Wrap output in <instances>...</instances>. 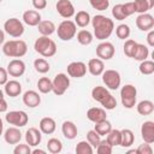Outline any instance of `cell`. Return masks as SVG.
Wrapping results in <instances>:
<instances>
[{"label":"cell","mask_w":154,"mask_h":154,"mask_svg":"<svg viewBox=\"0 0 154 154\" xmlns=\"http://www.w3.org/2000/svg\"><path fill=\"white\" fill-rule=\"evenodd\" d=\"M77 41L83 46H88L93 42V34L88 30H84V29L79 30L77 32Z\"/></svg>","instance_id":"836d02e7"},{"label":"cell","mask_w":154,"mask_h":154,"mask_svg":"<svg viewBox=\"0 0 154 154\" xmlns=\"http://www.w3.org/2000/svg\"><path fill=\"white\" fill-rule=\"evenodd\" d=\"M147 42L150 47H154V30L150 29L148 31V35H147Z\"/></svg>","instance_id":"db71d44e"},{"label":"cell","mask_w":154,"mask_h":154,"mask_svg":"<svg viewBox=\"0 0 154 154\" xmlns=\"http://www.w3.org/2000/svg\"><path fill=\"white\" fill-rule=\"evenodd\" d=\"M93 149L94 148L89 144L88 141H81L76 146V153L77 154H91Z\"/></svg>","instance_id":"ab89813d"},{"label":"cell","mask_w":154,"mask_h":154,"mask_svg":"<svg viewBox=\"0 0 154 154\" xmlns=\"http://www.w3.org/2000/svg\"><path fill=\"white\" fill-rule=\"evenodd\" d=\"M148 55H149V49H148V47L144 46V45H142V43H136L131 58L135 59V60L142 61V60H146V59L148 58Z\"/></svg>","instance_id":"d4e9b609"},{"label":"cell","mask_w":154,"mask_h":154,"mask_svg":"<svg viewBox=\"0 0 154 154\" xmlns=\"http://www.w3.org/2000/svg\"><path fill=\"white\" fill-rule=\"evenodd\" d=\"M37 29H38L40 34L43 35V36H49L57 30L55 24L52 20H41L37 24Z\"/></svg>","instance_id":"83f0119b"},{"label":"cell","mask_w":154,"mask_h":154,"mask_svg":"<svg viewBox=\"0 0 154 154\" xmlns=\"http://www.w3.org/2000/svg\"><path fill=\"white\" fill-rule=\"evenodd\" d=\"M4 138L8 144H17L22 140V132L19 131V129L17 126H12L5 131Z\"/></svg>","instance_id":"ac0fdd59"},{"label":"cell","mask_w":154,"mask_h":154,"mask_svg":"<svg viewBox=\"0 0 154 154\" xmlns=\"http://www.w3.org/2000/svg\"><path fill=\"white\" fill-rule=\"evenodd\" d=\"M32 154H46V150H42V149H34L31 150Z\"/></svg>","instance_id":"9f6ffc18"},{"label":"cell","mask_w":154,"mask_h":154,"mask_svg":"<svg viewBox=\"0 0 154 154\" xmlns=\"http://www.w3.org/2000/svg\"><path fill=\"white\" fill-rule=\"evenodd\" d=\"M67 75L73 78L84 77L87 73V65L83 61H72L67 65Z\"/></svg>","instance_id":"7c38bea8"},{"label":"cell","mask_w":154,"mask_h":154,"mask_svg":"<svg viewBox=\"0 0 154 154\" xmlns=\"http://www.w3.org/2000/svg\"><path fill=\"white\" fill-rule=\"evenodd\" d=\"M135 141V135L130 129H123L120 130V146L124 148L131 147Z\"/></svg>","instance_id":"484cf974"},{"label":"cell","mask_w":154,"mask_h":154,"mask_svg":"<svg viewBox=\"0 0 154 154\" xmlns=\"http://www.w3.org/2000/svg\"><path fill=\"white\" fill-rule=\"evenodd\" d=\"M128 153L130 154V153H135L136 154V149H131V150H128Z\"/></svg>","instance_id":"680465c9"},{"label":"cell","mask_w":154,"mask_h":154,"mask_svg":"<svg viewBox=\"0 0 154 154\" xmlns=\"http://www.w3.org/2000/svg\"><path fill=\"white\" fill-rule=\"evenodd\" d=\"M51 42H52V40L51 38H48V36H40L36 41H35V43H34V48H35V51L37 52V53H40L41 55L45 53V51L48 48V46L51 45Z\"/></svg>","instance_id":"4dcf8cb0"},{"label":"cell","mask_w":154,"mask_h":154,"mask_svg":"<svg viewBox=\"0 0 154 154\" xmlns=\"http://www.w3.org/2000/svg\"><path fill=\"white\" fill-rule=\"evenodd\" d=\"M31 2L36 10H43L47 6V0H32Z\"/></svg>","instance_id":"f907efd6"},{"label":"cell","mask_w":154,"mask_h":154,"mask_svg":"<svg viewBox=\"0 0 154 154\" xmlns=\"http://www.w3.org/2000/svg\"><path fill=\"white\" fill-rule=\"evenodd\" d=\"M38 128H40V131L42 134H46V135H51L57 129V124H55V120L51 117H45L40 120V124H38Z\"/></svg>","instance_id":"44dd1931"},{"label":"cell","mask_w":154,"mask_h":154,"mask_svg":"<svg viewBox=\"0 0 154 154\" xmlns=\"http://www.w3.org/2000/svg\"><path fill=\"white\" fill-rule=\"evenodd\" d=\"M94 130L100 135V136H106L111 130H112V124L105 119V120H101L99 123H95V128Z\"/></svg>","instance_id":"1f68e13d"},{"label":"cell","mask_w":154,"mask_h":154,"mask_svg":"<svg viewBox=\"0 0 154 154\" xmlns=\"http://www.w3.org/2000/svg\"><path fill=\"white\" fill-rule=\"evenodd\" d=\"M4 41H5V32H4V30L0 29V45H2Z\"/></svg>","instance_id":"11a10c76"},{"label":"cell","mask_w":154,"mask_h":154,"mask_svg":"<svg viewBox=\"0 0 154 154\" xmlns=\"http://www.w3.org/2000/svg\"><path fill=\"white\" fill-rule=\"evenodd\" d=\"M55 53H57V45H55V42L52 40L51 45H49L48 48L45 51V53L42 54V57H45V58H51V57H53Z\"/></svg>","instance_id":"c3c4849f"},{"label":"cell","mask_w":154,"mask_h":154,"mask_svg":"<svg viewBox=\"0 0 154 154\" xmlns=\"http://www.w3.org/2000/svg\"><path fill=\"white\" fill-rule=\"evenodd\" d=\"M57 32H58V37L60 40L70 41L75 37V35L77 32V25L75 24V22H72L70 19H65L58 25Z\"/></svg>","instance_id":"5b68a950"},{"label":"cell","mask_w":154,"mask_h":154,"mask_svg":"<svg viewBox=\"0 0 154 154\" xmlns=\"http://www.w3.org/2000/svg\"><path fill=\"white\" fill-rule=\"evenodd\" d=\"M153 153V149L150 147L149 143H143V144H140L138 148L136 149V154H152Z\"/></svg>","instance_id":"7dc6e473"},{"label":"cell","mask_w":154,"mask_h":154,"mask_svg":"<svg viewBox=\"0 0 154 154\" xmlns=\"http://www.w3.org/2000/svg\"><path fill=\"white\" fill-rule=\"evenodd\" d=\"M7 111V102L4 97V94H2V90L0 89V113L2 112H6Z\"/></svg>","instance_id":"f5cc1de1"},{"label":"cell","mask_w":154,"mask_h":154,"mask_svg":"<svg viewBox=\"0 0 154 154\" xmlns=\"http://www.w3.org/2000/svg\"><path fill=\"white\" fill-rule=\"evenodd\" d=\"M130 26L128 24H119L117 28H116V35L118 38H122V40H125V38H129L130 36Z\"/></svg>","instance_id":"f35d334b"},{"label":"cell","mask_w":154,"mask_h":154,"mask_svg":"<svg viewBox=\"0 0 154 154\" xmlns=\"http://www.w3.org/2000/svg\"><path fill=\"white\" fill-rule=\"evenodd\" d=\"M138 70L142 75H146V76H149L154 72V61L152 60H142L140 66H138Z\"/></svg>","instance_id":"74e56055"},{"label":"cell","mask_w":154,"mask_h":154,"mask_svg":"<svg viewBox=\"0 0 154 154\" xmlns=\"http://www.w3.org/2000/svg\"><path fill=\"white\" fill-rule=\"evenodd\" d=\"M88 71L90 72V75L93 76H100L103 71H105V64L103 60L99 59V58H93L88 61Z\"/></svg>","instance_id":"d6986e66"},{"label":"cell","mask_w":154,"mask_h":154,"mask_svg":"<svg viewBox=\"0 0 154 154\" xmlns=\"http://www.w3.org/2000/svg\"><path fill=\"white\" fill-rule=\"evenodd\" d=\"M106 111L100 107H91L87 111V118L93 123H99L106 119Z\"/></svg>","instance_id":"603a6c76"},{"label":"cell","mask_w":154,"mask_h":154,"mask_svg":"<svg viewBox=\"0 0 154 154\" xmlns=\"http://www.w3.org/2000/svg\"><path fill=\"white\" fill-rule=\"evenodd\" d=\"M23 103L30 108H35L41 103V96L35 90H28L23 94Z\"/></svg>","instance_id":"2e32d148"},{"label":"cell","mask_w":154,"mask_h":154,"mask_svg":"<svg viewBox=\"0 0 154 154\" xmlns=\"http://www.w3.org/2000/svg\"><path fill=\"white\" fill-rule=\"evenodd\" d=\"M87 141L89 142V144L93 147V148H96L97 144L100 143L101 141V136L95 131V130H89L87 132Z\"/></svg>","instance_id":"60d3db41"},{"label":"cell","mask_w":154,"mask_h":154,"mask_svg":"<svg viewBox=\"0 0 154 154\" xmlns=\"http://www.w3.org/2000/svg\"><path fill=\"white\" fill-rule=\"evenodd\" d=\"M5 119L10 125H14L17 128H23L29 122V117L24 111H10L6 113Z\"/></svg>","instance_id":"52a82bcc"},{"label":"cell","mask_w":154,"mask_h":154,"mask_svg":"<svg viewBox=\"0 0 154 154\" xmlns=\"http://www.w3.org/2000/svg\"><path fill=\"white\" fill-rule=\"evenodd\" d=\"M2 52L8 58H22L28 52V46L23 40H10L4 43Z\"/></svg>","instance_id":"3957f363"},{"label":"cell","mask_w":154,"mask_h":154,"mask_svg":"<svg viewBox=\"0 0 154 154\" xmlns=\"http://www.w3.org/2000/svg\"><path fill=\"white\" fill-rule=\"evenodd\" d=\"M91 96L95 101L100 102L103 108L106 109H114L117 107V100L116 97L108 91L107 88L105 87H101V85H96L91 90Z\"/></svg>","instance_id":"7a4b0ae2"},{"label":"cell","mask_w":154,"mask_h":154,"mask_svg":"<svg viewBox=\"0 0 154 154\" xmlns=\"http://www.w3.org/2000/svg\"><path fill=\"white\" fill-rule=\"evenodd\" d=\"M34 67H35V70H36L38 73H47V72L49 71V69H51L49 63H48L46 59H43V58H37V59H35V61H34Z\"/></svg>","instance_id":"d590c367"},{"label":"cell","mask_w":154,"mask_h":154,"mask_svg":"<svg viewBox=\"0 0 154 154\" xmlns=\"http://www.w3.org/2000/svg\"><path fill=\"white\" fill-rule=\"evenodd\" d=\"M141 136L146 143L152 144L154 142V122L147 120L141 126Z\"/></svg>","instance_id":"9a60e30c"},{"label":"cell","mask_w":154,"mask_h":154,"mask_svg":"<svg viewBox=\"0 0 154 154\" xmlns=\"http://www.w3.org/2000/svg\"><path fill=\"white\" fill-rule=\"evenodd\" d=\"M90 14L87 11H78L75 13V24L81 28H85L90 23Z\"/></svg>","instance_id":"f546056e"},{"label":"cell","mask_w":154,"mask_h":154,"mask_svg":"<svg viewBox=\"0 0 154 154\" xmlns=\"http://www.w3.org/2000/svg\"><path fill=\"white\" fill-rule=\"evenodd\" d=\"M112 16L114 17L116 20H124L125 18H128L124 13V10H123V4H117L113 6L112 8Z\"/></svg>","instance_id":"7bdbcfd3"},{"label":"cell","mask_w":154,"mask_h":154,"mask_svg":"<svg viewBox=\"0 0 154 154\" xmlns=\"http://www.w3.org/2000/svg\"><path fill=\"white\" fill-rule=\"evenodd\" d=\"M2 131H4V124H2V119L0 118V135H2Z\"/></svg>","instance_id":"6f0895ef"},{"label":"cell","mask_w":154,"mask_h":154,"mask_svg":"<svg viewBox=\"0 0 154 154\" xmlns=\"http://www.w3.org/2000/svg\"><path fill=\"white\" fill-rule=\"evenodd\" d=\"M61 131H63V135L65 136V138H67V140H73L77 136V126L73 122H70V120H66L63 123Z\"/></svg>","instance_id":"cb8c5ba5"},{"label":"cell","mask_w":154,"mask_h":154,"mask_svg":"<svg viewBox=\"0 0 154 154\" xmlns=\"http://www.w3.org/2000/svg\"><path fill=\"white\" fill-rule=\"evenodd\" d=\"M95 149H96V152L99 154H111L113 152V147L106 140H101Z\"/></svg>","instance_id":"b9f144b4"},{"label":"cell","mask_w":154,"mask_h":154,"mask_svg":"<svg viewBox=\"0 0 154 154\" xmlns=\"http://www.w3.org/2000/svg\"><path fill=\"white\" fill-rule=\"evenodd\" d=\"M57 12L63 17V18H71L75 16V7L70 0H58L55 4Z\"/></svg>","instance_id":"4fadbf2b"},{"label":"cell","mask_w":154,"mask_h":154,"mask_svg":"<svg viewBox=\"0 0 154 154\" xmlns=\"http://www.w3.org/2000/svg\"><path fill=\"white\" fill-rule=\"evenodd\" d=\"M4 30L12 37H20L24 32V25L18 18H10L4 23Z\"/></svg>","instance_id":"ba28073f"},{"label":"cell","mask_w":154,"mask_h":154,"mask_svg":"<svg viewBox=\"0 0 154 154\" xmlns=\"http://www.w3.org/2000/svg\"><path fill=\"white\" fill-rule=\"evenodd\" d=\"M37 88L42 94H48L52 91V88H53L52 81L48 77H41L37 81Z\"/></svg>","instance_id":"d6a6232c"},{"label":"cell","mask_w":154,"mask_h":154,"mask_svg":"<svg viewBox=\"0 0 154 154\" xmlns=\"http://www.w3.org/2000/svg\"><path fill=\"white\" fill-rule=\"evenodd\" d=\"M154 7V0H135L134 8L136 13H146Z\"/></svg>","instance_id":"4316f807"},{"label":"cell","mask_w":154,"mask_h":154,"mask_svg":"<svg viewBox=\"0 0 154 154\" xmlns=\"http://www.w3.org/2000/svg\"><path fill=\"white\" fill-rule=\"evenodd\" d=\"M41 131L36 128H29L25 132V141L30 147H36L41 142Z\"/></svg>","instance_id":"e0dca14e"},{"label":"cell","mask_w":154,"mask_h":154,"mask_svg":"<svg viewBox=\"0 0 154 154\" xmlns=\"http://www.w3.org/2000/svg\"><path fill=\"white\" fill-rule=\"evenodd\" d=\"M25 72V64L20 59H12L7 65V73L12 77H20Z\"/></svg>","instance_id":"5bb4252c"},{"label":"cell","mask_w":154,"mask_h":154,"mask_svg":"<svg viewBox=\"0 0 154 154\" xmlns=\"http://www.w3.org/2000/svg\"><path fill=\"white\" fill-rule=\"evenodd\" d=\"M106 141H107L112 147H114V146H120V130L112 129V130L107 134Z\"/></svg>","instance_id":"8d00e7d4"},{"label":"cell","mask_w":154,"mask_h":154,"mask_svg":"<svg viewBox=\"0 0 154 154\" xmlns=\"http://www.w3.org/2000/svg\"><path fill=\"white\" fill-rule=\"evenodd\" d=\"M23 22L29 26H37L41 22V14L35 10H28L23 13Z\"/></svg>","instance_id":"7402d4cb"},{"label":"cell","mask_w":154,"mask_h":154,"mask_svg":"<svg viewBox=\"0 0 154 154\" xmlns=\"http://www.w3.org/2000/svg\"><path fill=\"white\" fill-rule=\"evenodd\" d=\"M8 81V73L7 70L4 67H0V85H5V83Z\"/></svg>","instance_id":"816d5d0a"},{"label":"cell","mask_w":154,"mask_h":154,"mask_svg":"<svg viewBox=\"0 0 154 154\" xmlns=\"http://www.w3.org/2000/svg\"><path fill=\"white\" fill-rule=\"evenodd\" d=\"M13 153L14 154H31V149L28 143L26 144H17L16 148L13 149Z\"/></svg>","instance_id":"bcb514c9"},{"label":"cell","mask_w":154,"mask_h":154,"mask_svg":"<svg viewBox=\"0 0 154 154\" xmlns=\"http://www.w3.org/2000/svg\"><path fill=\"white\" fill-rule=\"evenodd\" d=\"M120 99L122 103L125 108H132L136 105L137 100V89L132 84H125L120 89Z\"/></svg>","instance_id":"277c9868"},{"label":"cell","mask_w":154,"mask_h":154,"mask_svg":"<svg viewBox=\"0 0 154 154\" xmlns=\"http://www.w3.org/2000/svg\"><path fill=\"white\" fill-rule=\"evenodd\" d=\"M52 84H53V88H52V91L60 96L63 94H65V91L69 89L70 87V78L67 77L66 73H58L55 75L54 79L52 81Z\"/></svg>","instance_id":"9c48e42d"},{"label":"cell","mask_w":154,"mask_h":154,"mask_svg":"<svg viewBox=\"0 0 154 154\" xmlns=\"http://www.w3.org/2000/svg\"><path fill=\"white\" fill-rule=\"evenodd\" d=\"M47 149L52 154H58L63 150V143L58 138H49L47 142Z\"/></svg>","instance_id":"e575fe53"},{"label":"cell","mask_w":154,"mask_h":154,"mask_svg":"<svg viewBox=\"0 0 154 154\" xmlns=\"http://www.w3.org/2000/svg\"><path fill=\"white\" fill-rule=\"evenodd\" d=\"M136 26L141 31H149L154 26V17L148 12L140 13L136 18Z\"/></svg>","instance_id":"8fae6325"},{"label":"cell","mask_w":154,"mask_h":154,"mask_svg":"<svg viewBox=\"0 0 154 154\" xmlns=\"http://www.w3.org/2000/svg\"><path fill=\"white\" fill-rule=\"evenodd\" d=\"M136 43H137L136 41L130 40V38L125 41L124 47H123V51H124V54H125L128 58H131V55H132V52H134V48H135Z\"/></svg>","instance_id":"f6af8a7d"},{"label":"cell","mask_w":154,"mask_h":154,"mask_svg":"<svg viewBox=\"0 0 154 154\" xmlns=\"http://www.w3.org/2000/svg\"><path fill=\"white\" fill-rule=\"evenodd\" d=\"M93 8L97 11H106L109 6V0H89Z\"/></svg>","instance_id":"ee69618b"},{"label":"cell","mask_w":154,"mask_h":154,"mask_svg":"<svg viewBox=\"0 0 154 154\" xmlns=\"http://www.w3.org/2000/svg\"><path fill=\"white\" fill-rule=\"evenodd\" d=\"M114 53H116V48H114L113 43H111L108 41H102L96 47V55L101 60L112 59L114 57Z\"/></svg>","instance_id":"30bf717a"},{"label":"cell","mask_w":154,"mask_h":154,"mask_svg":"<svg viewBox=\"0 0 154 154\" xmlns=\"http://www.w3.org/2000/svg\"><path fill=\"white\" fill-rule=\"evenodd\" d=\"M123 10H124V13H125L126 17L134 14V13H135L134 2H125V4H123Z\"/></svg>","instance_id":"681fc988"},{"label":"cell","mask_w":154,"mask_h":154,"mask_svg":"<svg viewBox=\"0 0 154 154\" xmlns=\"http://www.w3.org/2000/svg\"><path fill=\"white\" fill-rule=\"evenodd\" d=\"M90 22L93 24L94 35L97 40L103 41L112 35L113 29H114V23L108 17H105L102 14H96L93 17Z\"/></svg>","instance_id":"6da1fadb"},{"label":"cell","mask_w":154,"mask_h":154,"mask_svg":"<svg viewBox=\"0 0 154 154\" xmlns=\"http://www.w3.org/2000/svg\"><path fill=\"white\" fill-rule=\"evenodd\" d=\"M1 1H2V0H0V2H1Z\"/></svg>","instance_id":"91938a15"},{"label":"cell","mask_w":154,"mask_h":154,"mask_svg":"<svg viewBox=\"0 0 154 154\" xmlns=\"http://www.w3.org/2000/svg\"><path fill=\"white\" fill-rule=\"evenodd\" d=\"M5 93L7 96L10 97H16L18 95H20L22 93V84L16 81V79H11V81H7L5 83Z\"/></svg>","instance_id":"ffe728a7"},{"label":"cell","mask_w":154,"mask_h":154,"mask_svg":"<svg viewBox=\"0 0 154 154\" xmlns=\"http://www.w3.org/2000/svg\"><path fill=\"white\" fill-rule=\"evenodd\" d=\"M136 109L141 116H149L154 111V103L150 100H142L137 103Z\"/></svg>","instance_id":"f1b7e54d"},{"label":"cell","mask_w":154,"mask_h":154,"mask_svg":"<svg viewBox=\"0 0 154 154\" xmlns=\"http://www.w3.org/2000/svg\"><path fill=\"white\" fill-rule=\"evenodd\" d=\"M102 76V82L105 83V85L111 89V90H117L120 87L122 83V77L120 73L116 70H106L101 73Z\"/></svg>","instance_id":"8992f818"}]
</instances>
